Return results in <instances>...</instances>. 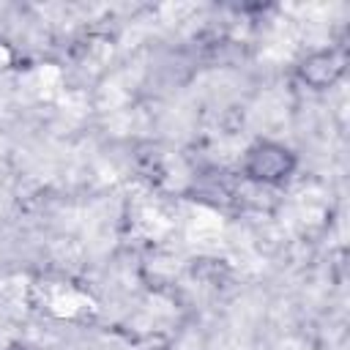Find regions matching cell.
<instances>
[{"label": "cell", "mask_w": 350, "mask_h": 350, "mask_svg": "<svg viewBox=\"0 0 350 350\" xmlns=\"http://www.w3.org/2000/svg\"><path fill=\"white\" fill-rule=\"evenodd\" d=\"M345 74V55L334 46H320V49H312L306 52L298 66H295V77L312 88V90H325L331 88L339 77Z\"/></svg>", "instance_id": "cell-2"}, {"label": "cell", "mask_w": 350, "mask_h": 350, "mask_svg": "<svg viewBox=\"0 0 350 350\" xmlns=\"http://www.w3.org/2000/svg\"><path fill=\"white\" fill-rule=\"evenodd\" d=\"M295 150L276 139H254L241 156V175L254 186L279 189L295 175Z\"/></svg>", "instance_id": "cell-1"}]
</instances>
